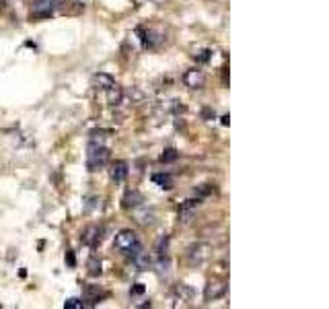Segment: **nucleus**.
<instances>
[{
  "instance_id": "9d476101",
  "label": "nucleus",
  "mask_w": 329,
  "mask_h": 309,
  "mask_svg": "<svg viewBox=\"0 0 329 309\" xmlns=\"http://www.w3.org/2000/svg\"><path fill=\"white\" fill-rule=\"evenodd\" d=\"M144 202V196L140 194L138 190H128L126 194H124V200H122V204H124V208H138L140 204Z\"/></svg>"
},
{
  "instance_id": "a878e982",
  "label": "nucleus",
  "mask_w": 329,
  "mask_h": 309,
  "mask_svg": "<svg viewBox=\"0 0 329 309\" xmlns=\"http://www.w3.org/2000/svg\"><path fill=\"white\" fill-rule=\"evenodd\" d=\"M134 295H140V293H144V287H142V284H136V287H134V291H132Z\"/></svg>"
},
{
  "instance_id": "393cba45",
  "label": "nucleus",
  "mask_w": 329,
  "mask_h": 309,
  "mask_svg": "<svg viewBox=\"0 0 329 309\" xmlns=\"http://www.w3.org/2000/svg\"><path fill=\"white\" fill-rule=\"evenodd\" d=\"M66 262H68V266H70V268H74V266H76V262H74V254H72V251H66Z\"/></svg>"
},
{
  "instance_id": "0eeeda50",
  "label": "nucleus",
  "mask_w": 329,
  "mask_h": 309,
  "mask_svg": "<svg viewBox=\"0 0 329 309\" xmlns=\"http://www.w3.org/2000/svg\"><path fill=\"white\" fill-rule=\"evenodd\" d=\"M199 204H202V198H190V200H185L181 204V208H179V221L183 223H190L194 219V212L199 208Z\"/></svg>"
},
{
  "instance_id": "4468645a",
  "label": "nucleus",
  "mask_w": 329,
  "mask_h": 309,
  "mask_svg": "<svg viewBox=\"0 0 329 309\" xmlns=\"http://www.w3.org/2000/svg\"><path fill=\"white\" fill-rule=\"evenodd\" d=\"M82 293H85V299L91 301V303H97L101 297H105V293H103V289L99 287V284H87Z\"/></svg>"
},
{
  "instance_id": "f03ea898",
  "label": "nucleus",
  "mask_w": 329,
  "mask_h": 309,
  "mask_svg": "<svg viewBox=\"0 0 329 309\" xmlns=\"http://www.w3.org/2000/svg\"><path fill=\"white\" fill-rule=\"evenodd\" d=\"M109 163V148L103 144H91L87 153V169L97 171Z\"/></svg>"
},
{
  "instance_id": "2eb2a0df",
  "label": "nucleus",
  "mask_w": 329,
  "mask_h": 309,
  "mask_svg": "<svg viewBox=\"0 0 329 309\" xmlns=\"http://www.w3.org/2000/svg\"><path fill=\"white\" fill-rule=\"evenodd\" d=\"M107 101L111 103V105H120V103L124 101V89L117 87V85H111L107 89Z\"/></svg>"
},
{
  "instance_id": "b1692460",
  "label": "nucleus",
  "mask_w": 329,
  "mask_h": 309,
  "mask_svg": "<svg viewBox=\"0 0 329 309\" xmlns=\"http://www.w3.org/2000/svg\"><path fill=\"white\" fill-rule=\"evenodd\" d=\"M210 192H212V188H210V186H204V188H199V190H196V194H197V196L199 198H202V196H208V194Z\"/></svg>"
},
{
  "instance_id": "ddd939ff",
  "label": "nucleus",
  "mask_w": 329,
  "mask_h": 309,
  "mask_svg": "<svg viewBox=\"0 0 329 309\" xmlns=\"http://www.w3.org/2000/svg\"><path fill=\"white\" fill-rule=\"evenodd\" d=\"M91 83H93V87H97V89H103V91H107V89H109L111 85H115L113 76H111V74H107V72H97V74H93Z\"/></svg>"
},
{
  "instance_id": "f8f14e48",
  "label": "nucleus",
  "mask_w": 329,
  "mask_h": 309,
  "mask_svg": "<svg viewBox=\"0 0 329 309\" xmlns=\"http://www.w3.org/2000/svg\"><path fill=\"white\" fill-rule=\"evenodd\" d=\"M109 175L113 181H124L128 177V163L126 161H115L109 167Z\"/></svg>"
},
{
  "instance_id": "1a4fd4ad",
  "label": "nucleus",
  "mask_w": 329,
  "mask_h": 309,
  "mask_svg": "<svg viewBox=\"0 0 329 309\" xmlns=\"http://www.w3.org/2000/svg\"><path fill=\"white\" fill-rule=\"evenodd\" d=\"M192 299H194V289L187 287V284H177V287L173 289V301H175V305L187 303V301H192Z\"/></svg>"
},
{
  "instance_id": "20e7f679",
  "label": "nucleus",
  "mask_w": 329,
  "mask_h": 309,
  "mask_svg": "<svg viewBox=\"0 0 329 309\" xmlns=\"http://www.w3.org/2000/svg\"><path fill=\"white\" fill-rule=\"evenodd\" d=\"M208 258H210V245L208 243H194L190 249H187V260H190L192 266L204 264Z\"/></svg>"
},
{
  "instance_id": "dca6fc26",
  "label": "nucleus",
  "mask_w": 329,
  "mask_h": 309,
  "mask_svg": "<svg viewBox=\"0 0 329 309\" xmlns=\"http://www.w3.org/2000/svg\"><path fill=\"white\" fill-rule=\"evenodd\" d=\"M152 181H155V184L159 188H163V190L173 188V177L169 173H155V175H152Z\"/></svg>"
},
{
  "instance_id": "4be33fe9",
  "label": "nucleus",
  "mask_w": 329,
  "mask_h": 309,
  "mask_svg": "<svg viewBox=\"0 0 329 309\" xmlns=\"http://www.w3.org/2000/svg\"><path fill=\"white\" fill-rule=\"evenodd\" d=\"M142 225H152L155 223V212H144V214H140V219H138Z\"/></svg>"
},
{
  "instance_id": "a211bd4d",
  "label": "nucleus",
  "mask_w": 329,
  "mask_h": 309,
  "mask_svg": "<svg viewBox=\"0 0 329 309\" xmlns=\"http://www.w3.org/2000/svg\"><path fill=\"white\" fill-rule=\"evenodd\" d=\"M177 157H179V153L175 151V148H164L163 155H161V161L163 163H173V161H177Z\"/></svg>"
},
{
  "instance_id": "39448f33",
  "label": "nucleus",
  "mask_w": 329,
  "mask_h": 309,
  "mask_svg": "<svg viewBox=\"0 0 329 309\" xmlns=\"http://www.w3.org/2000/svg\"><path fill=\"white\" fill-rule=\"evenodd\" d=\"M227 295V282L225 280H210L204 289V297L206 301H214V299H220V297Z\"/></svg>"
},
{
  "instance_id": "f257e3e1",
  "label": "nucleus",
  "mask_w": 329,
  "mask_h": 309,
  "mask_svg": "<svg viewBox=\"0 0 329 309\" xmlns=\"http://www.w3.org/2000/svg\"><path fill=\"white\" fill-rule=\"evenodd\" d=\"M115 247L122 251V254L126 256H136L140 249H142V243L138 241V235L134 231H130V229H124V231H120L115 235Z\"/></svg>"
},
{
  "instance_id": "6ab92c4d",
  "label": "nucleus",
  "mask_w": 329,
  "mask_h": 309,
  "mask_svg": "<svg viewBox=\"0 0 329 309\" xmlns=\"http://www.w3.org/2000/svg\"><path fill=\"white\" fill-rule=\"evenodd\" d=\"M194 58L197 62H208L210 58H212V50H199V52L194 54Z\"/></svg>"
},
{
  "instance_id": "bb28decb",
  "label": "nucleus",
  "mask_w": 329,
  "mask_h": 309,
  "mask_svg": "<svg viewBox=\"0 0 329 309\" xmlns=\"http://www.w3.org/2000/svg\"><path fill=\"white\" fill-rule=\"evenodd\" d=\"M10 4V0H0V6H8Z\"/></svg>"
},
{
  "instance_id": "7ed1b4c3",
  "label": "nucleus",
  "mask_w": 329,
  "mask_h": 309,
  "mask_svg": "<svg viewBox=\"0 0 329 309\" xmlns=\"http://www.w3.org/2000/svg\"><path fill=\"white\" fill-rule=\"evenodd\" d=\"M62 0H35L31 6V17L33 19H48L54 15V10L60 6Z\"/></svg>"
},
{
  "instance_id": "9b49d317",
  "label": "nucleus",
  "mask_w": 329,
  "mask_h": 309,
  "mask_svg": "<svg viewBox=\"0 0 329 309\" xmlns=\"http://www.w3.org/2000/svg\"><path fill=\"white\" fill-rule=\"evenodd\" d=\"M132 260H134V264H136L138 270H150L152 266H155V258L148 256L146 251H142V249H140L136 256H132Z\"/></svg>"
},
{
  "instance_id": "412c9836",
  "label": "nucleus",
  "mask_w": 329,
  "mask_h": 309,
  "mask_svg": "<svg viewBox=\"0 0 329 309\" xmlns=\"http://www.w3.org/2000/svg\"><path fill=\"white\" fill-rule=\"evenodd\" d=\"M167 245H169V237L164 235V237L159 239V243H157V254H159V256L164 254V251H167Z\"/></svg>"
},
{
  "instance_id": "5701e85b",
  "label": "nucleus",
  "mask_w": 329,
  "mask_h": 309,
  "mask_svg": "<svg viewBox=\"0 0 329 309\" xmlns=\"http://www.w3.org/2000/svg\"><path fill=\"white\" fill-rule=\"evenodd\" d=\"M103 132H93L91 134V144H103Z\"/></svg>"
},
{
  "instance_id": "6e6552de",
  "label": "nucleus",
  "mask_w": 329,
  "mask_h": 309,
  "mask_svg": "<svg viewBox=\"0 0 329 309\" xmlns=\"http://www.w3.org/2000/svg\"><path fill=\"white\" fill-rule=\"evenodd\" d=\"M183 83L190 89H202L204 83H206V76H204V72L199 70V68H192V70H187L183 74Z\"/></svg>"
},
{
  "instance_id": "423d86ee",
  "label": "nucleus",
  "mask_w": 329,
  "mask_h": 309,
  "mask_svg": "<svg viewBox=\"0 0 329 309\" xmlns=\"http://www.w3.org/2000/svg\"><path fill=\"white\" fill-rule=\"evenodd\" d=\"M82 243L89 245V247H97L101 243V239H103V229L97 227V225H91L87 227L85 231H82Z\"/></svg>"
},
{
  "instance_id": "aec40b11",
  "label": "nucleus",
  "mask_w": 329,
  "mask_h": 309,
  "mask_svg": "<svg viewBox=\"0 0 329 309\" xmlns=\"http://www.w3.org/2000/svg\"><path fill=\"white\" fill-rule=\"evenodd\" d=\"M64 307L66 309H82L85 307V301L82 299H68V301H64Z\"/></svg>"
},
{
  "instance_id": "f3484780",
  "label": "nucleus",
  "mask_w": 329,
  "mask_h": 309,
  "mask_svg": "<svg viewBox=\"0 0 329 309\" xmlns=\"http://www.w3.org/2000/svg\"><path fill=\"white\" fill-rule=\"evenodd\" d=\"M87 270H89L91 276H99V274H101V260L99 258H89Z\"/></svg>"
}]
</instances>
